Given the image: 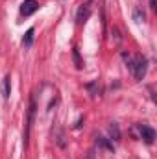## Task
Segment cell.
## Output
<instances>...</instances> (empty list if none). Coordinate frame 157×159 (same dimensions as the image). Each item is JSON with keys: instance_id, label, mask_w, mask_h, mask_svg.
I'll return each mask as SVG.
<instances>
[{"instance_id": "cell-2", "label": "cell", "mask_w": 157, "mask_h": 159, "mask_svg": "<svg viewBox=\"0 0 157 159\" xmlns=\"http://www.w3.org/2000/svg\"><path fill=\"white\" fill-rule=\"evenodd\" d=\"M35 109H37V106H35V98H32V100H30V107H28V120H26V131H24V146L28 144L30 129H32V126H34V119H35Z\"/></svg>"}, {"instance_id": "cell-9", "label": "cell", "mask_w": 157, "mask_h": 159, "mask_svg": "<svg viewBox=\"0 0 157 159\" xmlns=\"http://www.w3.org/2000/svg\"><path fill=\"white\" fill-rule=\"evenodd\" d=\"M72 56H74V63H76V67L81 69V67H83V61H81V57H79V50H78V48H74V50H72Z\"/></svg>"}, {"instance_id": "cell-7", "label": "cell", "mask_w": 157, "mask_h": 159, "mask_svg": "<svg viewBox=\"0 0 157 159\" xmlns=\"http://www.w3.org/2000/svg\"><path fill=\"white\" fill-rule=\"evenodd\" d=\"M34 32H35V30H34V28H30V30L26 32L24 39H22V44H24L26 48H30V46H32V43H34Z\"/></svg>"}, {"instance_id": "cell-1", "label": "cell", "mask_w": 157, "mask_h": 159, "mask_svg": "<svg viewBox=\"0 0 157 159\" xmlns=\"http://www.w3.org/2000/svg\"><path fill=\"white\" fill-rule=\"evenodd\" d=\"M122 57L126 59V63H128V67H129V70L133 72V76H135V78H137V80L144 78L146 69H148V61H146V57H142V56H135V57L131 59L128 54H122Z\"/></svg>"}, {"instance_id": "cell-6", "label": "cell", "mask_w": 157, "mask_h": 159, "mask_svg": "<svg viewBox=\"0 0 157 159\" xmlns=\"http://www.w3.org/2000/svg\"><path fill=\"white\" fill-rule=\"evenodd\" d=\"M2 94H4V98H9V94H11V78H9V74L4 76V81H2Z\"/></svg>"}, {"instance_id": "cell-5", "label": "cell", "mask_w": 157, "mask_h": 159, "mask_svg": "<svg viewBox=\"0 0 157 159\" xmlns=\"http://www.w3.org/2000/svg\"><path fill=\"white\" fill-rule=\"evenodd\" d=\"M89 15H91V4L87 2V4H81L78 9V13H76V22L78 24H83L87 19H89Z\"/></svg>"}, {"instance_id": "cell-12", "label": "cell", "mask_w": 157, "mask_h": 159, "mask_svg": "<svg viewBox=\"0 0 157 159\" xmlns=\"http://www.w3.org/2000/svg\"><path fill=\"white\" fill-rule=\"evenodd\" d=\"M155 4H157L155 0H150V7H152V9H155V7H157Z\"/></svg>"}, {"instance_id": "cell-3", "label": "cell", "mask_w": 157, "mask_h": 159, "mask_svg": "<svg viewBox=\"0 0 157 159\" xmlns=\"http://www.w3.org/2000/svg\"><path fill=\"white\" fill-rule=\"evenodd\" d=\"M135 131H139V137H141L146 144H152V143H154V139H155V131H154L150 126L137 124V126H135Z\"/></svg>"}, {"instance_id": "cell-11", "label": "cell", "mask_w": 157, "mask_h": 159, "mask_svg": "<svg viewBox=\"0 0 157 159\" xmlns=\"http://www.w3.org/2000/svg\"><path fill=\"white\" fill-rule=\"evenodd\" d=\"M135 19H137V22H141V20H144V13L141 15V11H135Z\"/></svg>"}, {"instance_id": "cell-8", "label": "cell", "mask_w": 157, "mask_h": 159, "mask_svg": "<svg viewBox=\"0 0 157 159\" xmlns=\"http://www.w3.org/2000/svg\"><path fill=\"white\" fill-rule=\"evenodd\" d=\"M109 133H111V139H115V141H118L120 139V129H118V124H111L109 126Z\"/></svg>"}, {"instance_id": "cell-10", "label": "cell", "mask_w": 157, "mask_h": 159, "mask_svg": "<svg viewBox=\"0 0 157 159\" xmlns=\"http://www.w3.org/2000/svg\"><path fill=\"white\" fill-rule=\"evenodd\" d=\"M98 144H100V146H104V148H107V150H113V144H111L105 137H98Z\"/></svg>"}, {"instance_id": "cell-4", "label": "cell", "mask_w": 157, "mask_h": 159, "mask_svg": "<svg viewBox=\"0 0 157 159\" xmlns=\"http://www.w3.org/2000/svg\"><path fill=\"white\" fill-rule=\"evenodd\" d=\"M37 7H39V2L37 0H24L20 4V15L22 17H30L32 13L37 11Z\"/></svg>"}]
</instances>
